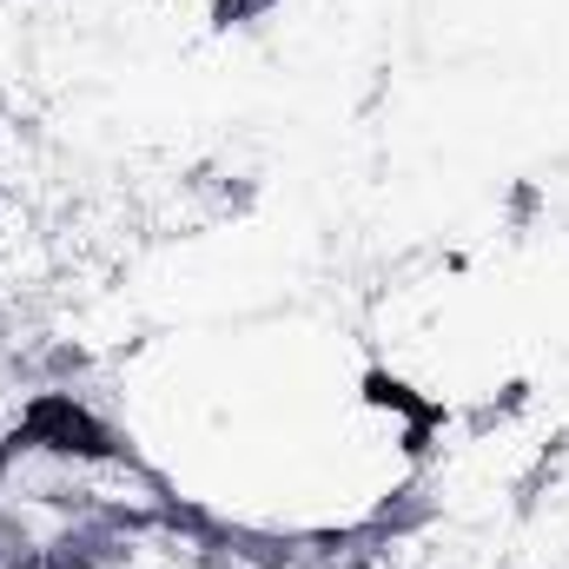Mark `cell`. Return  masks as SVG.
<instances>
[{
    "mask_svg": "<svg viewBox=\"0 0 569 569\" xmlns=\"http://www.w3.org/2000/svg\"><path fill=\"white\" fill-rule=\"evenodd\" d=\"M100 523H107V530H120V537H133V543H159V517H152V503H146L140 490H127V497H113V490H107Z\"/></svg>",
    "mask_w": 569,
    "mask_h": 569,
    "instance_id": "9",
    "label": "cell"
},
{
    "mask_svg": "<svg viewBox=\"0 0 569 569\" xmlns=\"http://www.w3.org/2000/svg\"><path fill=\"white\" fill-rule=\"evenodd\" d=\"M0 569H47V537L27 523L20 503H13V517L0 523Z\"/></svg>",
    "mask_w": 569,
    "mask_h": 569,
    "instance_id": "10",
    "label": "cell"
},
{
    "mask_svg": "<svg viewBox=\"0 0 569 569\" xmlns=\"http://www.w3.org/2000/svg\"><path fill=\"white\" fill-rule=\"evenodd\" d=\"M365 398L378 405V411H391L398 425H411V418H437V425H450V405L443 398H418L398 371H385V365H371L365 371Z\"/></svg>",
    "mask_w": 569,
    "mask_h": 569,
    "instance_id": "7",
    "label": "cell"
},
{
    "mask_svg": "<svg viewBox=\"0 0 569 569\" xmlns=\"http://www.w3.org/2000/svg\"><path fill=\"white\" fill-rule=\"evenodd\" d=\"M226 530H232V563L239 569H298V523L226 517Z\"/></svg>",
    "mask_w": 569,
    "mask_h": 569,
    "instance_id": "5",
    "label": "cell"
},
{
    "mask_svg": "<svg viewBox=\"0 0 569 569\" xmlns=\"http://www.w3.org/2000/svg\"><path fill=\"white\" fill-rule=\"evenodd\" d=\"M259 199H266L259 172H226V179H219V192H212L219 219H252V212H259Z\"/></svg>",
    "mask_w": 569,
    "mask_h": 569,
    "instance_id": "13",
    "label": "cell"
},
{
    "mask_svg": "<svg viewBox=\"0 0 569 569\" xmlns=\"http://www.w3.org/2000/svg\"><path fill=\"white\" fill-rule=\"evenodd\" d=\"M398 457H405L411 470H430V463L443 457V425H437V418H411V425H398Z\"/></svg>",
    "mask_w": 569,
    "mask_h": 569,
    "instance_id": "12",
    "label": "cell"
},
{
    "mask_svg": "<svg viewBox=\"0 0 569 569\" xmlns=\"http://www.w3.org/2000/svg\"><path fill=\"white\" fill-rule=\"evenodd\" d=\"M437 517H443V497H437V477H430V470H411L405 483H391V490L365 510V523H371L385 543L425 537V530H437Z\"/></svg>",
    "mask_w": 569,
    "mask_h": 569,
    "instance_id": "3",
    "label": "cell"
},
{
    "mask_svg": "<svg viewBox=\"0 0 569 569\" xmlns=\"http://www.w3.org/2000/svg\"><path fill=\"white\" fill-rule=\"evenodd\" d=\"M13 113H20V107H13V93H7V87H0V127H7V120H13Z\"/></svg>",
    "mask_w": 569,
    "mask_h": 569,
    "instance_id": "19",
    "label": "cell"
},
{
    "mask_svg": "<svg viewBox=\"0 0 569 569\" xmlns=\"http://www.w3.org/2000/svg\"><path fill=\"white\" fill-rule=\"evenodd\" d=\"M523 411H530V385H523V378H510V385H503L490 405H477V411H470V430L483 437V430L510 425V418H523Z\"/></svg>",
    "mask_w": 569,
    "mask_h": 569,
    "instance_id": "14",
    "label": "cell"
},
{
    "mask_svg": "<svg viewBox=\"0 0 569 569\" xmlns=\"http://www.w3.org/2000/svg\"><path fill=\"white\" fill-rule=\"evenodd\" d=\"M284 0H212L206 7V20H212V33H232V27H259V20H272Z\"/></svg>",
    "mask_w": 569,
    "mask_h": 569,
    "instance_id": "15",
    "label": "cell"
},
{
    "mask_svg": "<svg viewBox=\"0 0 569 569\" xmlns=\"http://www.w3.org/2000/svg\"><path fill=\"white\" fill-rule=\"evenodd\" d=\"M47 569H140V543L100 517H73L47 537Z\"/></svg>",
    "mask_w": 569,
    "mask_h": 569,
    "instance_id": "2",
    "label": "cell"
},
{
    "mask_svg": "<svg viewBox=\"0 0 569 569\" xmlns=\"http://www.w3.org/2000/svg\"><path fill=\"white\" fill-rule=\"evenodd\" d=\"M219 179H226V166H219V159H192V166L179 172V192L206 199V192H219Z\"/></svg>",
    "mask_w": 569,
    "mask_h": 569,
    "instance_id": "17",
    "label": "cell"
},
{
    "mask_svg": "<svg viewBox=\"0 0 569 569\" xmlns=\"http://www.w3.org/2000/svg\"><path fill=\"white\" fill-rule=\"evenodd\" d=\"M20 497H27V503H40V510H53L60 523H73V517H100V503H107V490H100L93 477L67 470V463H53L47 477H33Z\"/></svg>",
    "mask_w": 569,
    "mask_h": 569,
    "instance_id": "6",
    "label": "cell"
},
{
    "mask_svg": "<svg viewBox=\"0 0 569 569\" xmlns=\"http://www.w3.org/2000/svg\"><path fill=\"white\" fill-rule=\"evenodd\" d=\"M338 569H391V557H378V550H365V543H358V550H351Z\"/></svg>",
    "mask_w": 569,
    "mask_h": 569,
    "instance_id": "18",
    "label": "cell"
},
{
    "mask_svg": "<svg viewBox=\"0 0 569 569\" xmlns=\"http://www.w3.org/2000/svg\"><path fill=\"white\" fill-rule=\"evenodd\" d=\"M100 378V351L87 338L40 331L33 338V391H87Z\"/></svg>",
    "mask_w": 569,
    "mask_h": 569,
    "instance_id": "4",
    "label": "cell"
},
{
    "mask_svg": "<svg viewBox=\"0 0 569 569\" xmlns=\"http://www.w3.org/2000/svg\"><path fill=\"white\" fill-rule=\"evenodd\" d=\"M87 391H27L20 411H13V437L27 443V457L67 463V470H107V463L113 470H133L140 463L133 437L113 425Z\"/></svg>",
    "mask_w": 569,
    "mask_h": 569,
    "instance_id": "1",
    "label": "cell"
},
{
    "mask_svg": "<svg viewBox=\"0 0 569 569\" xmlns=\"http://www.w3.org/2000/svg\"><path fill=\"white\" fill-rule=\"evenodd\" d=\"M503 219H510V232H530V226L543 219V186H537V179H517V186L503 192Z\"/></svg>",
    "mask_w": 569,
    "mask_h": 569,
    "instance_id": "16",
    "label": "cell"
},
{
    "mask_svg": "<svg viewBox=\"0 0 569 569\" xmlns=\"http://www.w3.org/2000/svg\"><path fill=\"white\" fill-rule=\"evenodd\" d=\"M358 543H365L358 523H305L298 530V569H338Z\"/></svg>",
    "mask_w": 569,
    "mask_h": 569,
    "instance_id": "8",
    "label": "cell"
},
{
    "mask_svg": "<svg viewBox=\"0 0 569 569\" xmlns=\"http://www.w3.org/2000/svg\"><path fill=\"white\" fill-rule=\"evenodd\" d=\"M557 483H563V463H557V457H543V450H537V463H530V470H523V477H517V483H510V510H517V517H523V523H530V517H537V510H543V497H550V490H557Z\"/></svg>",
    "mask_w": 569,
    "mask_h": 569,
    "instance_id": "11",
    "label": "cell"
}]
</instances>
